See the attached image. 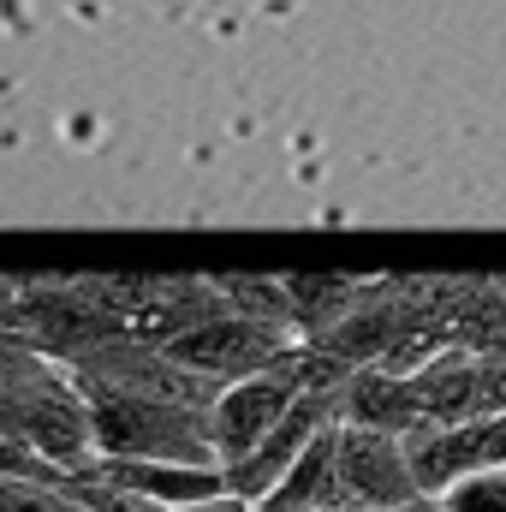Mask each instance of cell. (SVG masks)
<instances>
[{
    "mask_svg": "<svg viewBox=\"0 0 506 512\" xmlns=\"http://www.w3.org/2000/svg\"><path fill=\"white\" fill-rule=\"evenodd\" d=\"M102 459H179V465H221L209 411L161 405V399H90Z\"/></svg>",
    "mask_w": 506,
    "mask_h": 512,
    "instance_id": "cell-1",
    "label": "cell"
},
{
    "mask_svg": "<svg viewBox=\"0 0 506 512\" xmlns=\"http://www.w3.org/2000/svg\"><path fill=\"white\" fill-rule=\"evenodd\" d=\"M18 292H24V280H0V328L6 334H18Z\"/></svg>",
    "mask_w": 506,
    "mask_h": 512,
    "instance_id": "cell-16",
    "label": "cell"
},
{
    "mask_svg": "<svg viewBox=\"0 0 506 512\" xmlns=\"http://www.w3.org/2000/svg\"><path fill=\"white\" fill-rule=\"evenodd\" d=\"M18 340H24V334H6V328H0V352H6V346H18Z\"/></svg>",
    "mask_w": 506,
    "mask_h": 512,
    "instance_id": "cell-19",
    "label": "cell"
},
{
    "mask_svg": "<svg viewBox=\"0 0 506 512\" xmlns=\"http://www.w3.org/2000/svg\"><path fill=\"white\" fill-rule=\"evenodd\" d=\"M447 512H506V465H489L465 483H453L447 495H435Z\"/></svg>",
    "mask_w": 506,
    "mask_h": 512,
    "instance_id": "cell-14",
    "label": "cell"
},
{
    "mask_svg": "<svg viewBox=\"0 0 506 512\" xmlns=\"http://www.w3.org/2000/svg\"><path fill=\"white\" fill-rule=\"evenodd\" d=\"M328 423H340V387H334V393H298L292 411L256 441L251 453H245L239 465H227V489L262 507V501L286 483V471L304 459V447H310Z\"/></svg>",
    "mask_w": 506,
    "mask_h": 512,
    "instance_id": "cell-5",
    "label": "cell"
},
{
    "mask_svg": "<svg viewBox=\"0 0 506 512\" xmlns=\"http://www.w3.org/2000/svg\"><path fill=\"white\" fill-rule=\"evenodd\" d=\"M411 393H417L423 429L506 417V358H477V352L447 346L423 370H411Z\"/></svg>",
    "mask_w": 506,
    "mask_h": 512,
    "instance_id": "cell-3",
    "label": "cell"
},
{
    "mask_svg": "<svg viewBox=\"0 0 506 512\" xmlns=\"http://www.w3.org/2000/svg\"><path fill=\"white\" fill-rule=\"evenodd\" d=\"M72 495H78L90 512H167L161 501L137 495V489L114 483V477H102V471H90V477H72Z\"/></svg>",
    "mask_w": 506,
    "mask_h": 512,
    "instance_id": "cell-13",
    "label": "cell"
},
{
    "mask_svg": "<svg viewBox=\"0 0 506 512\" xmlns=\"http://www.w3.org/2000/svg\"><path fill=\"white\" fill-rule=\"evenodd\" d=\"M292 346H298V334H292V328L256 322V316H239V310H227V316H215V322H203V328L179 334V340H167V352H173L185 370L209 376L215 387L268 376Z\"/></svg>",
    "mask_w": 506,
    "mask_h": 512,
    "instance_id": "cell-2",
    "label": "cell"
},
{
    "mask_svg": "<svg viewBox=\"0 0 506 512\" xmlns=\"http://www.w3.org/2000/svg\"><path fill=\"white\" fill-rule=\"evenodd\" d=\"M304 387L292 382L280 364L268 370V376H251V382H233L221 387V399L209 405V429H215V453H221V471L227 465H239L245 453H251L256 441L292 411V399H298Z\"/></svg>",
    "mask_w": 506,
    "mask_h": 512,
    "instance_id": "cell-7",
    "label": "cell"
},
{
    "mask_svg": "<svg viewBox=\"0 0 506 512\" xmlns=\"http://www.w3.org/2000/svg\"><path fill=\"white\" fill-rule=\"evenodd\" d=\"M340 423H364V429H387V435H417L423 429V411H417V393L411 376H393V370H352L340 387Z\"/></svg>",
    "mask_w": 506,
    "mask_h": 512,
    "instance_id": "cell-8",
    "label": "cell"
},
{
    "mask_svg": "<svg viewBox=\"0 0 506 512\" xmlns=\"http://www.w3.org/2000/svg\"><path fill=\"white\" fill-rule=\"evenodd\" d=\"M310 512H364V507H352V501H334V507H310Z\"/></svg>",
    "mask_w": 506,
    "mask_h": 512,
    "instance_id": "cell-18",
    "label": "cell"
},
{
    "mask_svg": "<svg viewBox=\"0 0 506 512\" xmlns=\"http://www.w3.org/2000/svg\"><path fill=\"white\" fill-rule=\"evenodd\" d=\"M179 512H262L256 501H245V495H209V501H191V507H179Z\"/></svg>",
    "mask_w": 506,
    "mask_h": 512,
    "instance_id": "cell-15",
    "label": "cell"
},
{
    "mask_svg": "<svg viewBox=\"0 0 506 512\" xmlns=\"http://www.w3.org/2000/svg\"><path fill=\"white\" fill-rule=\"evenodd\" d=\"M221 292H227V304H233L239 316H256V322H274V328H292V334H298V322H292V292H286V280H256V274H233V280H221Z\"/></svg>",
    "mask_w": 506,
    "mask_h": 512,
    "instance_id": "cell-11",
    "label": "cell"
},
{
    "mask_svg": "<svg viewBox=\"0 0 506 512\" xmlns=\"http://www.w3.org/2000/svg\"><path fill=\"white\" fill-rule=\"evenodd\" d=\"M334 435H340V423H328L310 447H304V459L286 471V483L262 501V512H310V507H334V501H346L340 495V453H334Z\"/></svg>",
    "mask_w": 506,
    "mask_h": 512,
    "instance_id": "cell-9",
    "label": "cell"
},
{
    "mask_svg": "<svg viewBox=\"0 0 506 512\" xmlns=\"http://www.w3.org/2000/svg\"><path fill=\"white\" fill-rule=\"evenodd\" d=\"M399 512H447V507H441L435 495H423V501H411V507H399Z\"/></svg>",
    "mask_w": 506,
    "mask_h": 512,
    "instance_id": "cell-17",
    "label": "cell"
},
{
    "mask_svg": "<svg viewBox=\"0 0 506 512\" xmlns=\"http://www.w3.org/2000/svg\"><path fill=\"white\" fill-rule=\"evenodd\" d=\"M411 471L423 495H447L453 483L506 465V417H483V423H453V429H417L405 435Z\"/></svg>",
    "mask_w": 506,
    "mask_h": 512,
    "instance_id": "cell-6",
    "label": "cell"
},
{
    "mask_svg": "<svg viewBox=\"0 0 506 512\" xmlns=\"http://www.w3.org/2000/svg\"><path fill=\"white\" fill-rule=\"evenodd\" d=\"M364 286H370V280H340V274H298V280H286L298 340H322L328 328H340V322L358 310Z\"/></svg>",
    "mask_w": 506,
    "mask_h": 512,
    "instance_id": "cell-10",
    "label": "cell"
},
{
    "mask_svg": "<svg viewBox=\"0 0 506 512\" xmlns=\"http://www.w3.org/2000/svg\"><path fill=\"white\" fill-rule=\"evenodd\" d=\"M334 453H340V495L352 507L399 512V507H411V501H423L417 471H411V453H405V435L364 429V423H340Z\"/></svg>",
    "mask_w": 506,
    "mask_h": 512,
    "instance_id": "cell-4",
    "label": "cell"
},
{
    "mask_svg": "<svg viewBox=\"0 0 506 512\" xmlns=\"http://www.w3.org/2000/svg\"><path fill=\"white\" fill-rule=\"evenodd\" d=\"M0 512H90L72 483H36V477H0Z\"/></svg>",
    "mask_w": 506,
    "mask_h": 512,
    "instance_id": "cell-12",
    "label": "cell"
}]
</instances>
